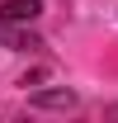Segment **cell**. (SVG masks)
<instances>
[{"label": "cell", "instance_id": "6da1fadb", "mask_svg": "<svg viewBox=\"0 0 118 123\" xmlns=\"http://www.w3.org/2000/svg\"><path fill=\"white\" fill-rule=\"evenodd\" d=\"M76 104H80V95L66 90V85H52V90L29 95V109H76Z\"/></svg>", "mask_w": 118, "mask_h": 123}, {"label": "cell", "instance_id": "7a4b0ae2", "mask_svg": "<svg viewBox=\"0 0 118 123\" xmlns=\"http://www.w3.org/2000/svg\"><path fill=\"white\" fill-rule=\"evenodd\" d=\"M0 43L10 47V52H38L43 47V38L29 29H10V19H0Z\"/></svg>", "mask_w": 118, "mask_h": 123}, {"label": "cell", "instance_id": "3957f363", "mask_svg": "<svg viewBox=\"0 0 118 123\" xmlns=\"http://www.w3.org/2000/svg\"><path fill=\"white\" fill-rule=\"evenodd\" d=\"M43 14V0H0V19L10 24H33Z\"/></svg>", "mask_w": 118, "mask_h": 123}]
</instances>
